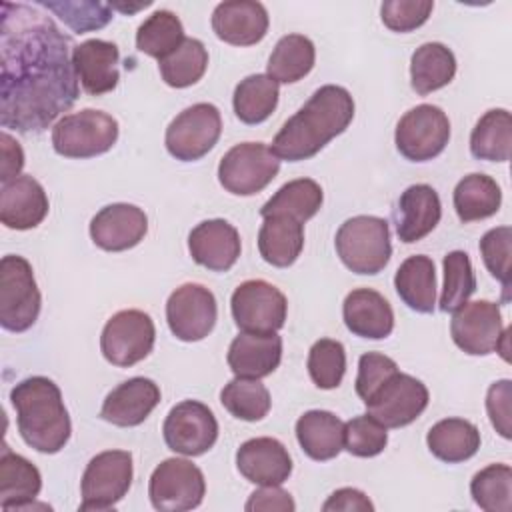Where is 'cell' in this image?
Here are the masks:
<instances>
[{"label":"cell","instance_id":"obj_1","mask_svg":"<svg viewBox=\"0 0 512 512\" xmlns=\"http://www.w3.org/2000/svg\"><path fill=\"white\" fill-rule=\"evenodd\" d=\"M0 42V124L42 132L78 100L70 40L38 8L2 2Z\"/></svg>","mask_w":512,"mask_h":512},{"label":"cell","instance_id":"obj_2","mask_svg":"<svg viewBox=\"0 0 512 512\" xmlns=\"http://www.w3.org/2000/svg\"><path fill=\"white\" fill-rule=\"evenodd\" d=\"M352 118V94L336 84L320 86L310 100L282 124L270 150L280 160H308L316 156L332 138L340 136L350 126Z\"/></svg>","mask_w":512,"mask_h":512},{"label":"cell","instance_id":"obj_3","mask_svg":"<svg viewBox=\"0 0 512 512\" xmlns=\"http://www.w3.org/2000/svg\"><path fill=\"white\" fill-rule=\"evenodd\" d=\"M22 440L42 454L60 452L72 434L60 388L46 376H30L10 390Z\"/></svg>","mask_w":512,"mask_h":512},{"label":"cell","instance_id":"obj_4","mask_svg":"<svg viewBox=\"0 0 512 512\" xmlns=\"http://www.w3.org/2000/svg\"><path fill=\"white\" fill-rule=\"evenodd\" d=\"M334 246L342 264L354 274H378L392 256L388 222L378 216H352L340 224Z\"/></svg>","mask_w":512,"mask_h":512},{"label":"cell","instance_id":"obj_5","mask_svg":"<svg viewBox=\"0 0 512 512\" xmlns=\"http://www.w3.org/2000/svg\"><path fill=\"white\" fill-rule=\"evenodd\" d=\"M118 122L102 110L84 108L62 116L52 128V148L64 158H94L118 140Z\"/></svg>","mask_w":512,"mask_h":512},{"label":"cell","instance_id":"obj_6","mask_svg":"<svg viewBox=\"0 0 512 512\" xmlns=\"http://www.w3.org/2000/svg\"><path fill=\"white\" fill-rule=\"evenodd\" d=\"M42 296L34 270L24 256L6 254L0 260V324L8 332H26L40 314Z\"/></svg>","mask_w":512,"mask_h":512},{"label":"cell","instance_id":"obj_7","mask_svg":"<svg viewBox=\"0 0 512 512\" xmlns=\"http://www.w3.org/2000/svg\"><path fill=\"white\" fill-rule=\"evenodd\" d=\"M134 476L132 454L128 450H104L96 454L82 474L80 510H114L130 490Z\"/></svg>","mask_w":512,"mask_h":512},{"label":"cell","instance_id":"obj_8","mask_svg":"<svg viewBox=\"0 0 512 512\" xmlns=\"http://www.w3.org/2000/svg\"><path fill=\"white\" fill-rule=\"evenodd\" d=\"M280 158L264 142L232 146L218 164V182L234 196L262 192L278 174Z\"/></svg>","mask_w":512,"mask_h":512},{"label":"cell","instance_id":"obj_9","mask_svg":"<svg viewBox=\"0 0 512 512\" xmlns=\"http://www.w3.org/2000/svg\"><path fill=\"white\" fill-rule=\"evenodd\" d=\"M206 494L202 470L186 458L162 460L148 482V496L160 512H186L198 508Z\"/></svg>","mask_w":512,"mask_h":512},{"label":"cell","instance_id":"obj_10","mask_svg":"<svg viewBox=\"0 0 512 512\" xmlns=\"http://www.w3.org/2000/svg\"><path fill=\"white\" fill-rule=\"evenodd\" d=\"M222 134L220 110L210 102L184 108L166 128L164 144L170 156L180 162H194L206 156Z\"/></svg>","mask_w":512,"mask_h":512},{"label":"cell","instance_id":"obj_11","mask_svg":"<svg viewBox=\"0 0 512 512\" xmlns=\"http://www.w3.org/2000/svg\"><path fill=\"white\" fill-rule=\"evenodd\" d=\"M156 340V328L150 314L128 308L108 318L100 336L102 356L120 368H128L144 360Z\"/></svg>","mask_w":512,"mask_h":512},{"label":"cell","instance_id":"obj_12","mask_svg":"<svg viewBox=\"0 0 512 512\" xmlns=\"http://www.w3.org/2000/svg\"><path fill=\"white\" fill-rule=\"evenodd\" d=\"M450 140V120L434 104L410 108L396 124L394 142L398 152L410 162H428L444 152Z\"/></svg>","mask_w":512,"mask_h":512},{"label":"cell","instance_id":"obj_13","mask_svg":"<svg viewBox=\"0 0 512 512\" xmlns=\"http://www.w3.org/2000/svg\"><path fill=\"white\" fill-rule=\"evenodd\" d=\"M234 324L242 332H278L288 314L286 296L266 280H246L236 286L230 298Z\"/></svg>","mask_w":512,"mask_h":512},{"label":"cell","instance_id":"obj_14","mask_svg":"<svg viewBox=\"0 0 512 512\" xmlns=\"http://www.w3.org/2000/svg\"><path fill=\"white\" fill-rule=\"evenodd\" d=\"M430 394L418 378L396 372L364 404L368 414L386 428L412 424L428 406Z\"/></svg>","mask_w":512,"mask_h":512},{"label":"cell","instance_id":"obj_15","mask_svg":"<svg viewBox=\"0 0 512 512\" xmlns=\"http://www.w3.org/2000/svg\"><path fill=\"white\" fill-rule=\"evenodd\" d=\"M162 434L166 446L182 456H202L218 440L214 412L198 400H182L170 408Z\"/></svg>","mask_w":512,"mask_h":512},{"label":"cell","instance_id":"obj_16","mask_svg":"<svg viewBox=\"0 0 512 512\" xmlns=\"http://www.w3.org/2000/svg\"><path fill=\"white\" fill-rule=\"evenodd\" d=\"M218 306L214 294L196 282L178 286L166 300V322L182 342L204 340L216 326Z\"/></svg>","mask_w":512,"mask_h":512},{"label":"cell","instance_id":"obj_17","mask_svg":"<svg viewBox=\"0 0 512 512\" xmlns=\"http://www.w3.org/2000/svg\"><path fill=\"white\" fill-rule=\"evenodd\" d=\"M504 324L500 306L490 300H474L454 310L450 336L454 344L470 356L492 354L502 338Z\"/></svg>","mask_w":512,"mask_h":512},{"label":"cell","instance_id":"obj_18","mask_svg":"<svg viewBox=\"0 0 512 512\" xmlns=\"http://www.w3.org/2000/svg\"><path fill=\"white\" fill-rule=\"evenodd\" d=\"M148 232V216L142 208L116 202L100 208L90 220L92 242L106 252H124L138 246Z\"/></svg>","mask_w":512,"mask_h":512},{"label":"cell","instance_id":"obj_19","mask_svg":"<svg viewBox=\"0 0 512 512\" xmlns=\"http://www.w3.org/2000/svg\"><path fill=\"white\" fill-rule=\"evenodd\" d=\"M240 250L238 230L222 218L204 220L188 234V252L192 260L212 272L230 270L236 264Z\"/></svg>","mask_w":512,"mask_h":512},{"label":"cell","instance_id":"obj_20","mask_svg":"<svg viewBox=\"0 0 512 512\" xmlns=\"http://www.w3.org/2000/svg\"><path fill=\"white\" fill-rule=\"evenodd\" d=\"M236 468L252 484L280 486L292 474V458L280 440L258 436L240 444Z\"/></svg>","mask_w":512,"mask_h":512},{"label":"cell","instance_id":"obj_21","mask_svg":"<svg viewBox=\"0 0 512 512\" xmlns=\"http://www.w3.org/2000/svg\"><path fill=\"white\" fill-rule=\"evenodd\" d=\"M268 10L254 0H226L212 12L214 34L232 46L258 44L268 32Z\"/></svg>","mask_w":512,"mask_h":512},{"label":"cell","instance_id":"obj_22","mask_svg":"<svg viewBox=\"0 0 512 512\" xmlns=\"http://www.w3.org/2000/svg\"><path fill=\"white\" fill-rule=\"evenodd\" d=\"M50 202L42 184L20 174L0 186V220L12 230L36 228L48 214Z\"/></svg>","mask_w":512,"mask_h":512},{"label":"cell","instance_id":"obj_23","mask_svg":"<svg viewBox=\"0 0 512 512\" xmlns=\"http://www.w3.org/2000/svg\"><path fill=\"white\" fill-rule=\"evenodd\" d=\"M158 402V384L150 378L134 376L108 392L100 408V418L120 428H132L142 424L158 406Z\"/></svg>","mask_w":512,"mask_h":512},{"label":"cell","instance_id":"obj_24","mask_svg":"<svg viewBox=\"0 0 512 512\" xmlns=\"http://www.w3.org/2000/svg\"><path fill=\"white\" fill-rule=\"evenodd\" d=\"M120 52L114 42L90 38L72 48V64L84 92L100 96L118 86Z\"/></svg>","mask_w":512,"mask_h":512},{"label":"cell","instance_id":"obj_25","mask_svg":"<svg viewBox=\"0 0 512 512\" xmlns=\"http://www.w3.org/2000/svg\"><path fill=\"white\" fill-rule=\"evenodd\" d=\"M396 234L404 244H414L428 236L442 218L438 192L430 184H412L400 198L396 208Z\"/></svg>","mask_w":512,"mask_h":512},{"label":"cell","instance_id":"obj_26","mask_svg":"<svg viewBox=\"0 0 512 512\" xmlns=\"http://www.w3.org/2000/svg\"><path fill=\"white\" fill-rule=\"evenodd\" d=\"M346 328L360 338L382 340L394 330V310L390 302L372 288H356L346 294L342 304Z\"/></svg>","mask_w":512,"mask_h":512},{"label":"cell","instance_id":"obj_27","mask_svg":"<svg viewBox=\"0 0 512 512\" xmlns=\"http://www.w3.org/2000/svg\"><path fill=\"white\" fill-rule=\"evenodd\" d=\"M226 360L234 376L260 380L278 368L282 360V338L276 332H242L230 342Z\"/></svg>","mask_w":512,"mask_h":512},{"label":"cell","instance_id":"obj_28","mask_svg":"<svg viewBox=\"0 0 512 512\" xmlns=\"http://www.w3.org/2000/svg\"><path fill=\"white\" fill-rule=\"evenodd\" d=\"M40 490V470L4 444L0 454V508L6 512L36 508L34 500Z\"/></svg>","mask_w":512,"mask_h":512},{"label":"cell","instance_id":"obj_29","mask_svg":"<svg viewBox=\"0 0 512 512\" xmlns=\"http://www.w3.org/2000/svg\"><path fill=\"white\" fill-rule=\"evenodd\" d=\"M296 440L308 458L332 460L344 448V422L328 410H308L296 420Z\"/></svg>","mask_w":512,"mask_h":512},{"label":"cell","instance_id":"obj_30","mask_svg":"<svg viewBox=\"0 0 512 512\" xmlns=\"http://www.w3.org/2000/svg\"><path fill=\"white\" fill-rule=\"evenodd\" d=\"M304 248V224L282 216H266L258 230V250L264 262L276 268L292 266Z\"/></svg>","mask_w":512,"mask_h":512},{"label":"cell","instance_id":"obj_31","mask_svg":"<svg viewBox=\"0 0 512 512\" xmlns=\"http://www.w3.org/2000/svg\"><path fill=\"white\" fill-rule=\"evenodd\" d=\"M394 288L410 310L432 314L436 308V270L432 258L424 254L408 256L394 274Z\"/></svg>","mask_w":512,"mask_h":512},{"label":"cell","instance_id":"obj_32","mask_svg":"<svg viewBox=\"0 0 512 512\" xmlns=\"http://www.w3.org/2000/svg\"><path fill=\"white\" fill-rule=\"evenodd\" d=\"M456 74V56L442 42H426L412 52L410 84L420 96L436 92L452 82Z\"/></svg>","mask_w":512,"mask_h":512},{"label":"cell","instance_id":"obj_33","mask_svg":"<svg viewBox=\"0 0 512 512\" xmlns=\"http://www.w3.org/2000/svg\"><path fill=\"white\" fill-rule=\"evenodd\" d=\"M426 444L432 456L438 460L446 464H458L478 452L480 432L470 420L444 418L428 430Z\"/></svg>","mask_w":512,"mask_h":512},{"label":"cell","instance_id":"obj_34","mask_svg":"<svg viewBox=\"0 0 512 512\" xmlns=\"http://www.w3.org/2000/svg\"><path fill=\"white\" fill-rule=\"evenodd\" d=\"M316 62L314 42L304 34L282 36L266 64V74L278 84H294L310 74Z\"/></svg>","mask_w":512,"mask_h":512},{"label":"cell","instance_id":"obj_35","mask_svg":"<svg viewBox=\"0 0 512 512\" xmlns=\"http://www.w3.org/2000/svg\"><path fill=\"white\" fill-rule=\"evenodd\" d=\"M454 210L462 222L494 216L502 204V190L488 174H468L454 188Z\"/></svg>","mask_w":512,"mask_h":512},{"label":"cell","instance_id":"obj_36","mask_svg":"<svg viewBox=\"0 0 512 512\" xmlns=\"http://www.w3.org/2000/svg\"><path fill=\"white\" fill-rule=\"evenodd\" d=\"M512 150V116L506 108H492L472 128L470 152L478 160L508 162Z\"/></svg>","mask_w":512,"mask_h":512},{"label":"cell","instance_id":"obj_37","mask_svg":"<svg viewBox=\"0 0 512 512\" xmlns=\"http://www.w3.org/2000/svg\"><path fill=\"white\" fill-rule=\"evenodd\" d=\"M322 202H324V192L316 180L296 178L280 186L276 194L264 202V206L260 208V216L266 218V216L282 214L304 224L322 208Z\"/></svg>","mask_w":512,"mask_h":512},{"label":"cell","instance_id":"obj_38","mask_svg":"<svg viewBox=\"0 0 512 512\" xmlns=\"http://www.w3.org/2000/svg\"><path fill=\"white\" fill-rule=\"evenodd\" d=\"M278 96L280 88L276 80H272L268 74H250L234 88V114L244 124H260L276 110Z\"/></svg>","mask_w":512,"mask_h":512},{"label":"cell","instance_id":"obj_39","mask_svg":"<svg viewBox=\"0 0 512 512\" xmlns=\"http://www.w3.org/2000/svg\"><path fill=\"white\" fill-rule=\"evenodd\" d=\"M184 26L170 10L152 12L136 32V48L158 62L172 54L184 42Z\"/></svg>","mask_w":512,"mask_h":512},{"label":"cell","instance_id":"obj_40","mask_svg":"<svg viewBox=\"0 0 512 512\" xmlns=\"http://www.w3.org/2000/svg\"><path fill=\"white\" fill-rule=\"evenodd\" d=\"M208 68V50L198 38H184V42L166 58L158 62L162 80L170 88H188L196 84Z\"/></svg>","mask_w":512,"mask_h":512},{"label":"cell","instance_id":"obj_41","mask_svg":"<svg viewBox=\"0 0 512 512\" xmlns=\"http://www.w3.org/2000/svg\"><path fill=\"white\" fill-rule=\"evenodd\" d=\"M222 406L238 420L258 422L272 406L268 388L256 378H234L220 390Z\"/></svg>","mask_w":512,"mask_h":512},{"label":"cell","instance_id":"obj_42","mask_svg":"<svg viewBox=\"0 0 512 512\" xmlns=\"http://www.w3.org/2000/svg\"><path fill=\"white\" fill-rule=\"evenodd\" d=\"M470 494L476 506L486 512H510L512 508V468L490 464L470 480Z\"/></svg>","mask_w":512,"mask_h":512},{"label":"cell","instance_id":"obj_43","mask_svg":"<svg viewBox=\"0 0 512 512\" xmlns=\"http://www.w3.org/2000/svg\"><path fill=\"white\" fill-rule=\"evenodd\" d=\"M444 284L440 294V310L454 312L476 292V276L470 256L464 250H452L442 260Z\"/></svg>","mask_w":512,"mask_h":512},{"label":"cell","instance_id":"obj_44","mask_svg":"<svg viewBox=\"0 0 512 512\" xmlns=\"http://www.w3.org/2000/svg\"><path fill=\"white\" fill-rule=\"evenodd\" d=\"M308 374L312 382L322 390L338 388L346 372L344 344L332 338H320L308 352Z\"/></svg>","mask_w":512,"mask_h":512},{"label":"cell","instance_id":"obj_45","mask_svg":"<svg viewBox=\"0 0 512 512\" xmlns=\"http://www.w3.org/2000/svg\"><path fill=\"white\" fill-rule=\"evenodd\" d=\"M38 6L54 12L76 34L104 28L112 20V6L104 2H38Z\"/></svg>","mask_w":512,"mask_h":512},{"label":"cell","instance_id":"obj_46","mask_svg":"<svg viewBox=\"0 0 512 512\" xmlns=\"http://www.w3.org/2000/svg\"><path fill=\"white\" fill-rule=\"evenodd\" d=\"M510 244H512V230L510 226L490 228L480 238V256L488 272L502 284V300H510Z\"/></svg>","mask_w":512,"mask_h":512},{"label":"cell","instance_id":"obj_47","mask_svg":"<svg viewBox=\"0 0 512 512\" xmlns=\"http://www.w3.org/2000/svg\"><path fill=\"white\" fill-rule=\"evenodd\" d=\"M388 428L370 414L356 416L344 424V448L358 458L378 456L388 444Z\"/></svg>","mask_w":512,"mask_h":512},{"label":"cell","instance_id":"obj_48","mask_svg":"<svg viewBox=\"0 0 512 512\" xmlns=\"http://www.w3.org/2000/svg\"><path fill=\"white\" fill-rule=\"evenodd\" d=\"M432 0H386L380 6V18L392 32H412L432 14Z\"/></svg>","mask_w":512,"mask_h":512},{"label":"cell","instance_id":"obj_49","mask_svg":"<svg viewBox=\"0 0 512 512\" xmlns=\"http://www.w3.org/2000/svg\"><path fill=\"white\" fill-rule=\"evenodd\" d=\"M398 372V364L380 352H366L358 360L356 394L366 402L392 374Z\"/></svg>","mask_w":512,"mask_h":512},{"label":"cell","instance_id":"obj_50","mask_svg":"<svg viewBox=\"0 0 512 512\" xmlns=\"http://www.w3.org/2000/svg\"><path fill=\"white\" fill-rule=\"evenodd\" d=\"M510 406H512V382L508 378L490 384L486 394V412L496 432L510 440Z\"/></svg>","mask_w":512,"mask_h":512},{"label":"cell","instance_id":"obj_51","mask_svg":"<svg viewBox=\"0 0 512 512\" xmlns=\"http://www.w3.org/2000/svg\"><path fill=\"white\" fill-rule=\"evenodd\" d=\"M244 508H246V512H258V510L294 512L296 504H294L292 496L286 490H282L280 486H262L260 490L250 494Z\"/></svg>","mask_w":512,"mask_h":512},{"label":"cell","instance_id":"obj_52","mask_svg":"<svg viewBox=\"0 0 512 512\" xmlns=\"http://www.w3.org/2000/svg\"><path fill=\"white\" fill-rule=\"evenodd\" d=\"M324 512H372L374 504L358 488H338L322 504Z\"/></svg>","mask_w":512,"mask_h":512},{"label":"cell","instance_id":"obj_53","mask_svg":"<svg viewBox=\"0 0 512 512\" xmlns=\"http://www.w3.org/2000/svg\"><path fill=\"white\" fill-rule=\"evenodd\" d=\"M0 146H2L0 180L8 182V180L20 176V170L24 168V152H22V146L8 132H2Z\"/></svg>","mask_w":512,"mask_h":512},{"label":"cell","instance_id":"obj_54","mask_svg":"<svg viewBox=\"0 0 512 512\" xmlns=\"http://www.w3.org/2000/svg\"><path fill=\"white\" fill-rule=\"evenodd\" d=\"M152 2L148 0V2H138V4H120V2H116V4H110L112 6V10H120L122 14H136L138 10H144V8H148Z\"/></svg>","mask_w":512,"mask_h":512}]
</instances>
